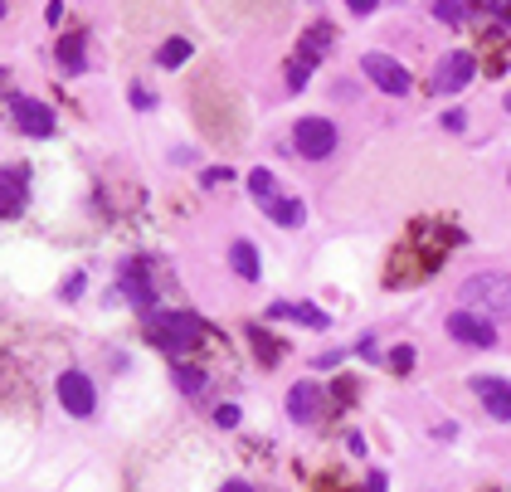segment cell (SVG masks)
I'll use <instances>...</instances> for the list:
<instances>
[{"mask_svg":"<svg viewBox=\"0 0 511 492\" xmlns=\"http://www.w3.org/2000/svg\"><path fill=\"white\" fill-rule=\"evenodd\" d=\"M458 302L467 307V313L487 317V322H506V317H511V273H496V269H487V273L463 278Z\"/></svg>","mask_w":511,"mask_h":492,"instance_id":"cell-1","label":"cell"},{"mask_svg":"<svg viewBox=\"0 0 511 492\" xmlns=\"http://www.w3.org/2000/svg\"><path fill=\"white\" fill-rule=\"evenodd\" d=\"M147 317V336L161 351H170V356H186V351H195V342H200V317L195 313H180V307H151Z\"/></svg>","mask_w":511,"mask_h":492,"instance_id":"cell-2","label":"cell"},{"mask_svg":"<svg viewBox=\"0 0 511 492\" xmlns=\"http://www.w3.org/2000/svg\"><path fill=\"white\" fill-rule=\"evenodd\" d=\"M292 147H297V157H307V161H326L336 151V128L326 118H297Z\"/></svg>","mask_w":511,"mask_h":492,"instance_id":"cell-3","label":"cell"},{"mask_svg":"<svg viewBox=\"0 0 511 492\" xmlns=\"http://www.w3.org/2000/svg\"><path fill=\"white\" fill-rule=\"evenodd\" d=\"M473 78H477V59H473L467 49H453V54H444V59H438L429 88H434V93H463Z\"/></svg>","mask_w":511,"mask_h":492,"instance_id":"cell-4","label":"cell"},{"mask_svg":"<svg viewBox=\"0 0 511 492\" xmlns=\"http://www.w3.org/2000/svg\"><path fill=\"white\" fill-rule=\"evenodd\" d=\"M361 74L375 83L380 93H390V97H404L409 93V68L400 59H390V54H365L361 59Z\"/></svg>","mask_w":511,"mask_h":492,"instance_id":"cell-5","label":"cell"},{"mask_svg":"<svg viewBox=\"0 0 511 492\" xmlns=\"http://www.w3.org/2000/svg\"><path fill=\"white\" fill-rule=\"evenodd\" d=\"M448 336L453 342H463V346H477V351H487V346H496V322H487V317H477V313H448Z\"/></svg>","mask_w":511,"mask_h":492,"instance_id":"cell-6","label":"cell"},{"mask_svg":"<svg viewBox=\"0 0 511 492\" xmlns=\"http://www.w3.org/2000/svg\"><path fill=\"white\" fill-rule=\"evenodd\" d=\"M10 118H15V128H20L25 137H49V132H54V108L39 103V97L15 93V97H10Z\"/></svg>","mask_w":511,"mask_h":492,"instance_id":"cell-7","label":"cell"},{"mask_svg":"<svg viewBox=\"0 0 511 492\" xmlns=\"http://www.w3.org/2000/svg\"><path fill=\"white\" fill-rule=\"evenodd\" d=\"M59 405L74 419H88L93 415V405H97V390H93V381L83 371H64L59 375Z\"/></svg>","mask_w":511,"mask_h":492,"instance_id":"cell-8","label":"cell"},{"mask_svg":"<svg viewBox=\"0 0 511 492\" xmlns=\"http://www.w3.org/2000/svg\"><path fill=\"white\" fill-rule=\"evenodd\" d=\"M118 298H127V302H137L141 313H151L156 307V292H151V278H147V269H141V263H127V269L118 273Z\"/></svg>","mask_w":511,"mask_h":492,"instance_id":"cell-9","label":"cell"},{"mask_svg":"<svg viewBox=\"0 0 511 492\" xmlns=\"http://www.w3.org/2000/svg\"><path fill=\"white\" fill-rule=\"evenodd\" d=\"M473 390H477V400H482V410H487L492 419H511V381H496V375H477L473 381Z\"/></svg>","mask_w":511,"mask_h":492,"instance_id":"cell-10","label":"cell"},{"mask_svg":"<svg viewBox=\"0 0 511 492\" xmlns=\"http://www.w3.org/2000/svg\"><path fill=\"white\" fill-rule=\"evenodd\" d=\"M25 195H30V180H25V171H20V166H5V171H0V220L20 215Z\"/></svg>","mask_w":511,"mask_h":492,"instance_id":"cell-11","label":"cell"},{"mask_svg":"<svg viewBox=\"0 0 511 492\" xmlns=\"http://www.w3.org/2000/svg\"><path fill=\"white\" fill-rule=\"evenodd\" d=\"M268 317H273V322H288L292 317V322H302V327H312V332L332 327V317H326L317 302H268Z\"/></svg>","mask_w":511,"mask_h":492,"instance_id":"cell-12","label":"cell"},{"mask_svg":"<svg viewBox=\"0 0 511 492\" xmlns=\"http://www.w3.org/2000/svg\"><path fill=\"white\" fill-rule=\"evenodd\" d=\"M288 415L297 419V425H312V419L322 415V385L317 381H297L288 390Z\"/></svg>","mask_w":511,"mask_h":492,"instance_id":"cell-13","label":"cell"},{"mask_svg":"<svg viewBox=\"0 0 511 492\" xmlns=\"http://www.w3.org/2000/svg\"><path fill=\"white\" fill-rule=\"evenodd\" d=\"M230 263H234V273L244 278V283H259V278H263V269H259V249H253L249 239H234Z\"/></svg>","mask_w":511,"mask_h":492,"instance_id":"cell-14","label":"cell"},{"mask_svg":"<svg viewBox=\"0 0 511 492\" xmlns=\"http://www.w3.org/2000/svg\"><path fill=\"white\" fill-rule=\"evenodd\" d=\"M332 39H336V30L332 25H312V30L302 35V49H297V59H307V64H317L326 49H332Z\"/></svg>","mask_w":511,"mask_h":492,"instance_id":"cell-15","label":"cell"},{"mask_svg":"<svg viewBox=\"0 0 511 492\" xmlns=\"http://www.w3.org/2000/svg\"><path fill=\"white\" fill-rule=\"evenodd\" d=\"M59 68L64 74H83V68H88V49H83V39L78 35H68V39H59Z\"/></svg>","mask_w":511,"mask_h":492,"instance_id":"cell-16","label":"cell"},{"mask_svg":"<svg viewBox=\"0 0 511 492\" xmlns=\"http://www.w3.org/2000/svg\"><path fill=\"white\" fill-rule=\"evenodd\" d=\"M249 190H253V200H259V210L268 215V210H273V200H278V186H273V171H249Z\"/></svg>","mask_w":511,"mask_h":492,"instance_id":"cell-17","label":"cell"},{"mask_svg":"<svg viewBox=\"0 0 511 492\" xmlns=\"http://www.w3.org/2000/svg\"><path fill=\"white\" fill-rule=\"evenodd\" d=\"M190 54H195V39L176 35V39H166V45H161V54H156V59H161V68H180Z\"/></svg>","mask_w":511,"mask_h":492,"instance_id":"cell-18","label":"cell"},{"mask_svg":"<svg viewBox=\"0 0 511 492\" xmlns=\"http://www.w3.org/2000/svg\"><path fill=\"white\" fill-rule=\"evenodd\" d=\"M176 385H180V395H200V390H205V371H200V365L176 361Z\"/></svg>","mask_w":511,"mask_h":492,"instance_id":"cell-19","label":"cell"},{"mask_svg":"<svg viewBox=\"0 0 511 492\" xmlns=\"http://www.w3.org/2000/svg\"><path fill=\"white\" fill-rule=\"evenodd\" d=\"M278 224H288V230H297V224L307 220V210H302V200H273V210H268Z\"/></svg>","mask_w":511,"mask_h":492,"instance_id":"cell-20","label":"cell"},{"mask_svg":"<svg viewBox=\"0 0 511 492\" xmlns=\"http://www.w3.org/2000/svg\"><path fill=\"white\" fill-rule=\"evenodd\" d=\"M467 5H473V0H438V5H434V15L444 20V25H458V20L467 15Z\"/></svg>","mask_w":511,"mask_h":492,"instance_id":"cell-21","label":"cell"},{"mask_svg":"<svg viewBox=\"0 0 511 492\" xmlns=\"http://www.w3.org/2000/svg\"><path fill=\"white\" fill-rule=\"evenodd\" d=\"M249 342L259 346V361H263V365H273V361L282 356V346H278V342H268V336H263L259 327H249Z\"/></svg>","mask_w":511,"mask_h":492,"instance_id":"cell-22","label":"cell"},{"mask_svg":"<svg viewBox=\"0 0 511 492\" xmlns=\"http://www.w3.org/2000/svg\"><path fill=\"white\" fill-rule=\"evenodd\" d=\"M307 74H312V64H307V59H292V64H288V88L302 93V88H307Z\"/></svg>","mask_w":511,"mask_h":492,"instance_id":"cell-23","label":"cell"},{"mask_svg":"<svg viewBox=\"0 0 511 492\" xmlns=\"http://www.w3.org/2000/svg\"><path fill=\"white\" fill-rule=\"evenodd\" d=\"M239 419H244V415H239V405H220V410H215L220 429H239Z\"/></svg>","mask_w":511,"mask_h":492,"instance_id":"cell-24","label":"cell"},{"mask_svg":"<svg viewBox=\"0 0 511 492\" xmlns=\"http://www.w3.org/2000/svg\"><path fill=\"white\" fill-rule=\"evenodd\" d=\"M390 365H394V371H409V365H414V346H394L390 351Z\"/></svg>","mask_w":511,"mask_h":492,"instance_id":"cell-25","label":"cell"},{"mask_svg":"<svg viewBox=\"0 0 511 492\" xmlns=\"http://www.w3.org/2000/svg\"><path fill=\"white\" fill-rule=\"evenodd\" d=\"M200 180H205L210 190H215V186H230V180H234V171H224V166H215V171H205Z\"/></svg>","mask_w":511,"mask_h":492,"instance_id":"cell-26","label":"cell"},{"mask_svg":"<svg viewBox=\"0 0 511 492\" xmlns=\"http://www.w3.org/2000/svg\"><path fill=\"white\" fill-rule=\"evenodd\" d=\"M444 128H448V132H463V128H467V112L448 108V112H444Z\"/></svg>","mask_w":511,"mask_h":492,"instance_id":"cell-27","label":"cell"},{"mask_svg":"<svg viewBox=\"0 0 511 492\" xmlns=\"http://www.w3.org/2000/svg\"><path fill=\"white\" fill-rule=\"evenodd\" d=\"M83 288H88V278H83V273H74V278H68V283L59 288V298H78Z\"/></svg>","mask_w":511,"mask_h":492,"instance_id":"cell-28","label":"cell"},{"mask_svg":"<svg viewBox=\"0 0 511 492\" xmlns=\"http://www.w3.org/2000/svg\"><path fill=\"white\" fill-rule=\"evenodd\" d=\"M356 356H365V361H380V351H375V336H361Z\"/></svg>","mask_w":511,"mask_h":492,"instance_id":"cell-29","label":"cell"},{"mask_svg":"<svg viewBox=\"0 0 511 492\" xmlns=\"http://www.w3.org/2000/svg\"><path fill=\"white\" fill-rule=\"evenodd\" d=\"M375 5H380V0H346V10H351V15H371Z\"/></svg>","mask_w":511,"mask_h":492,"instance_id":"cell-30","label":"cell"},{"mask_svg":"<svg viewBox=\"0 0 511 492\" xmlns=\"http://www.w3.org/2000/svg\"><path fill=\"white\" fill-rule=\"evenodd\" d=\"M151 103H156V97L147 88H132V108H151Z\"/></svg>","mask_w":511,"mask_h":492,"instance_id":"cell-31","label":"cell"},{"mask_svg":"<svg viewBox=\"0 0 511 492\" xmlns=\"http://www.w3.org/2000/svg\"><path fill=\"white\" fill-rule=\"evenodd\" d=\"M220 492H253V487H249V483H244V477H230V483H224V487H220Z\"/></svg>","mask_w":511,"mask_h":492,"instance_id":"cell-32","label":"cell"},{"mask_svg":"<svg viewBox=\"0 0 511 492\" xmlns=\"http://www.w3.org/2000/svg\"><path fill=\"white\" fill-rule=\"evenodd\" d=\"M365 492H385V473H371V483H365Z\"/></svg>","mask_w":511,"mask_h":492,"instance_id":"cell-33","label":"cell"},{"mask_svg":"<svg viewBox=\"0 0 511 492\" xmlns=\"http://www.w3.org/2000/svg\"><path fill=\"white\" fill-rule=\"evenodd\" d=\"M506 112H511V93H506Z\"/></svg>","mask_w":511,"mask_h":492,"instance_id":"cell-34","label":"cell"},{"mask_svg":"<svg viewBox=\"0 0 511 492\" xmlns=\"http://www.w3.org/2000/svg\"><path fill=\"white\" fill-rule=\"evenodd\" d=\"M0 15H5V0H0Z\"/></svg>","mask_w":511,"mask_h":492,"instance_id":"cell-35","label":"cell"}]
</instances>
